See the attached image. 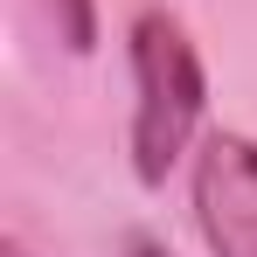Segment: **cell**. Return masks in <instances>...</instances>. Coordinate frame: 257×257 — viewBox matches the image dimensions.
Segmentation results:
<instances>
[{
  "label": "cell",
  "instance_id": "6da1fadb",
  "mask_svg": "<svg viewBox=\"0 0 257 257\" xmlns=\"http://www.w3.org/2000/svg\"><path fill=\"white\" fill-rule=\"evenodd\" d=\"M125 63H132V181L167 188L181 160H195L202 118H209V63L174 7H139L125 28Z\"/></svg>",
  "mask_w": 257,
  "mask_h": 257
},
{
  "label": "cell",
  "instance_id": "7a4b0ae2",
  "mask_svg": "<svg viewBox=\"0 0 257 257\" xmlns=\"http://www.w3.org/2000/svg\"><path fill=\"white\" fill-rule=\"evenodd\" d=\"M188 195H195V229H202L209 257H257V139L250 132L236 125L202 132Z\"/></svg>",
  "mask_w": 257,
  "mask_h": 257
},
{
  "label": "cell",
  "instance_id": "3957f363",
  "mask_svg": "<svg viewBox=\"0 0 257 257\" xmlns=\"http://www.w3.org/2000/svg\"><path fill=\"white\" fill-rule=\"evenodd\" d=\"M42 7V21L56 28V42L70 49V56H90L97 49V0H35Z\"/></svg>",
  "mask_w": 257,
  "mask_h": 257
},
{
  "label": "cell",
  "instance_id": "277c9868",
  "mask_svg": "<svg viewBox=\"0 0 257 257\" xmlns=\"http://www.w3.org/2000/svg\"><path fill=\"white\" fill-rule=\"evenodd\" d=\"M118 257H174V250L160 243V236H146V229H132L125 243H118Z\"/></svg>",
  "mask_w": 257,
  "mask_h": 257
},
{
  "label": "cell",
  "instance_id": "5b68a950",
  "mask_svg": "<svg viewBox=\"0 0 257 257\" xmlns=\"http://www.w3.org/2000/svg\"><path fill=\"white\" fill-rule=\"evenodd\" d=\"M0 257H28V250H21V236H7V243H0Z\"/></svg>",
  "mask_w": 257,
  "mask_h": 257
}]
</instances>
